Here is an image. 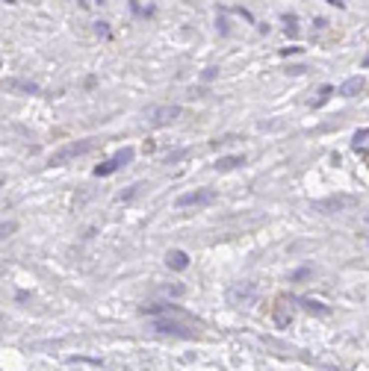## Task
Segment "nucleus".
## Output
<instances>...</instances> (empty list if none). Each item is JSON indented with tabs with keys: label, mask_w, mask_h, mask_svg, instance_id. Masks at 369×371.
<instances>
[{
	"label": "nucleus",
	"mask_w": 369,
	"mask_h": 371,
	"mask_svg": "<svg viewBox=\"0 0 369 371\" xmlns=\"http://www.w3.org/2000/svg\"><path fill=\"white\" fill-rule=\"evenodd\" d=\"M95 148V142L92 139H83V142H74V145H65L62 151H56V154L47 159V165L53 168V165H65V162H71V159H77V156H83V154H89Z\"/></svg>",
	"instance_id": "nucleus-1"
},
{
	"label": "nucleus",
	"mask_w": 369,
	"mask_h": 371,
	"mask_svg": "<svg viewBox=\"0 0 369 371\" xmlns=\"http://www.w3.org/2000/svg\"><path fill=\"white\" fill-rule=\"evenodd\" d=\"M358 206V197L355 194H334V197H325V200H316L313 209L322 212V215H334V212H343V209H352Z\"/></svg>",
	"instance_id": "nucleus-2"
},
{
	"label": "nucleus",
	"mask_w": 369,
	"mask_h": 371,
	"mask_svg": "<svg viewBox=\"0 0 369 371\" xmlns=\"http://www.w3.org/2000/svg\"><path fill=\"white\" fill-rule=\"evenodd\" d=\"M154 330H157V333H168V336H180V339H195V336H198L192 327H186V324H180V321H171V318H157V321H154Z\"/></svg>",
	"instance_id": "nucleus-3"
},
{
	"label": "nucleus",
	"mask_w": 369,
	"mask_h": 371,
	"mask_svg": "<svg viewBox=\"0 0 369 371\" xmlns=\"http://www.w3.org/2000/svg\"><path fill=\"white\" fill-rule=\"evenodd\" d=\"M133 159V151L130 148H121V151H115V156L112 159H106V162H101L98 168H95V177H109V174H115L121 165H127Z\"/></svg>",
	"instance_id": "nucleus-4"
},
{
	"label": "nucleus",
	"mask_w": 369,
	"mask_h": 371,
	"mask_svg": "<svg viewBox=\"0 0 369 371\" xmlns=\"http://www.w3.org/2000/svg\"><path fill=\"white\" fill-rule=\"evenodd\" d=\"M213 200H216V191H213V188H198V191L180 194L174 203H177L180 209H186V206H207V203H213Z\"/></svg>",
	"instance_id": "nucleus-5"
},
{
	"label": "nucleus",
	"mask_w": 369,
	"mask_h": 371,
	"mask_svg": "<svg viewBox=\"0 0 369 371\" xmlns=\"http://www.w3.org/2000/svg\"><path fill=\"white\" fill-rule=\"evenodd\" d=\"M151 124L154 127H168L171 121H177L180 118V106H171V103H166V106H157V109H151Z\"/></svg>",
	"instance_id": "nucleus-6"
},
{
	"label": "nucleus",
	"mask_w": 369,
	"mask_h": 371,
	"mask_svg": "<svg viewBox=\"0 0 369 371\" xmlns=\"http://www.w3.org/2000/svg\"><path fill=\"white\" fill-rule=\"evenodd\" d=\"M287 307H290L287 298H278V301H275V312H272V318H275L278 327H290V321H293V312H290Z\"/></svg>",
	"instance_id": "nucleus-7"
},
{
	"label": "nucleus",
	"mask_w": 369,
	"mask_h": 371,
	"mask_svg": "<svg viewBox=\"0 0 369 371\" xmlns=\"http://www.w3.org/2000/svg\"><path fill=\"white\" fill-rule=\"evenodd\" d=\"M166 265H168V268H174V271H183V268L189 265V256H186L183 250H168Z\"/></svg>",
	"instance_id": "nucleus-8"
},
{
	"label": "nucleus",
	"mask_w": 369,
	"mask_h": 371,
	"mask_svg": "<svg viewBox=\"0 0 369 371\" xmlns=\"http://www.w3.org/2000/svg\"><path fill=\"white\" fill-rule=\"evenodd\" d=\"M361 89H364V77H352L340 86V97H355Z\"/></svg>",
	"instance_id": "nucleus-9"
},
{
	"label": "nucleus",
	"mask_w": 369,
	"mask_h": 371,
	"mask_svg": "<svg viewBox=\"0 0 369 371\" xmlns=\"http://www.w3.org/2000/svg\"><path fill=\"white\" fill-rule=\"evenodd\" d=\"M245 165V156H222L216 159V171H231V168H239Z\"/></svg>",
	"instance_id": "nucleus-10"
},
{
	"label": "nucleus",
	"mask_w": 369,
	"mask_h": 371,
	"mask_svg": "<svg viewBox=\"0 0 369 371\" xmlns=\"http://www.w3.org/2000/svg\"><path fill=\"white\" fill-rule=\"evenodd\" d=\"M352 148L355 151H369V127L367 130H358L355 139H352Z\"/></svg>",
	"instance_id": "nucleus-11"
},
{
	"label": "nucleus",
	"mask_w": 369,
	"mask_h": 371,
	"mask_svg": "<svg viewBox=\"0 0 369 371\" xmlns=\"http://www.w3.org/2000/svg\"><path fill=\"white\" fill-rule=\"evenodd\" d=\"M6 86H9V89H18V92H27V94L38 92V86H35V83H24V80H9Z\"/></svg>",
	"instance_id": "nucleus-12"
},
{
	"label": "nucleus",
	"mask_w": 369,
	"mask_h": 371,
	"mask_svg": "<svg viewBox=\"0 0 369 371\" xmlns=\"http://www.w3.org/2000/svg\"><path fill=\"white\" fill-rule=\"evenodd\" d=\"M307 274H310V265H304V268H299V271L293 274V280H304Z\"/></svg>",
	"instance_id": "nucleus-13"
},
{
	"label": "nucleus",
	"mask_w": 369,
	"mask_h": 371,
	"mask_svg": "<svg viewBox=\"0 0 369 371\" xmlns=\"http://www.w3.org/2000/svg\"><path fill=\"white\" fill-rule=\"evenodd\" d=\"M136 191H139V186H130V188H127V191H124V194H121V200H127V197H133Z\"/></svg>",
	"instance_id": "nucleus-14"
},
{
	"label": "nucleus",
	"mask_w": 369,
	"mask_h": 371,
	"mask_svg": "<svg viewBox=\"0 0 369 371\" xmlns=\"http://www.w3.org/2000/svg\"><path fill=\"white\" fill-rule=\"evenodd\" d=\"M328 3H334V6H343V0H328Z\"/></svg>",
	"instance_id": "nucleus-15"
}]
</instances>
